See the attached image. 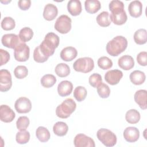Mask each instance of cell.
<instances>
[{
  "mask_svg": "<svg viewBox=\"0 0 147 147\" xmlns=\"http://www.w3.org/2000/svg\"><path fill=\"white\" fill-rule=\"evenodd\" d=\"M59 36L53 32H49L45 35L44 40L38 47L41 53L47 58H49L53 55L55 49L59 45Z\"/></svg>",
  "mask_w": 147,
  "mask_h": 147,
  "instance_id": "6da1fadb",
  "label": "cell"
},
{
  "mask_svg": "<svg viewBox=\"0 0 147 147\" xmlns=\"http://www.w3.org/2000/svg\"><path fill=\"white\" fill-rule=\"evenodd\" d=\"M127 47V39L122 36H117L107 42L106 48L110 55L117 56L124 52Z\"/></svg>",
  "mask_w": 147,
  "mask_h": 147,
  "instance_id": "7a4b0ae2",
  "label": "cell"
},
{
  "mask_svg": "<svg viewBox=\"0 0 147 147\" xmlns=\"http://www.w3.org/2000/svg\"><path fill=\"white\" fill-rule=\"evenodd\" d=\"M76 108L75 102L71 98H67L56 107V114L60 118H67L75 111Z\"/></svg>",
  "mask_w": 147,
  "mask_h": 147,
  "instance_id": "3957f363",
  "label": "cell"
},
{
  "mask_svg": "<svg viewBox=\"0 0 147 147\" xmlns=\"http://www.w3.org/2000/svg\"><path fill=\"white\" fill-rule=\"evenodd\" d=\"M96 137L98 139L107 147L114 146L117 141L116 135L107 129L102 128L99 129L96 133Z\"/></svg>",
  "mask_w": 147,
  "mask_h": 147,
  "instance_id": "277c9868",
  "label": "cell"
},
{
  "mask_svg": "<svg viewBox=\"0 0 147 147\" xmlns=\"http://www.w3.org/2000/svg\"><path fill=\"white\" fill-rule=\"evenodd\" d=\"M73 68L77 72L88 73L94 69V62L93 59L91 57H80L74 62Z\"/></svg>",
  "mask_w": 147,
  "mask_h": 147,
  "instance_id": "5b68a950",
  "label": "cell"
},
{
  "mask_svg": "<svg viewBox=\"0 0 147 147\" xmlns=\"http://www.w3.org/2000/svg\"><path fill=\"white\" fill-rule=\"evenodd\" d=\"M72 20L68 16L63 14L59 16L55 24V29L61 34H66L71 29Z\"/></svg>",
  "mask_w": 147,
  "mask_h": 147,
  "instance_id": "8992f818",
  "label": "cell"
},
{
  "mask_svg": "<svg viewBox=\"0 0 147 147\" xmlns=\"http://www.w3.org/2000/svg\"><path fill=\"white\" fill-rule=\"evenodd\" d=\"M14 50V56L17 61L24 62L29 59L30 48L25 42H21Z\"/></svg>",
  "mask_w": 147,
  "mask_h": 147,
  "instance_id": "52a82bcc",
  "label": "cell"
},
{
  "mask_svg": "<svg viewBox=\"0 0 147 147\" xmlns=\"http://www.w3.org/2000/svg\"><path fill=\"white\" fill-rule=\"evenodd\" d=\"M12 86L11 75L10 72L5 69L0 71V90L2 92L9 91Z\"/></svg>",
  "mask_w": 147,
  "mask_h": 147,
  "instance_id": "ba28073f",
  "label": "cell"
},
{
  "mask_svg": "<svg viewBox=\"0 0 147 147\" xmlns=\"http://www.w3.org/2000/svg\"><path fill=\"white\" fill-rule=\"evenodd\" d=\"M1 42L5 47L14 49L22 41L18 35L9 33L5 34L2 36Z\"/></svg>",
  "mask_w": 147,
  "mask_h": 147,
  "instance_id": "9c48e42d",
  "label": "cell"
},
{
  "mask_svg": "<svg viewBox=\"0 0 147 147\" xmlns=\"http://www.w3.org/2000/svg\"><path fill=\"white\" fill-rule=\"evenodd\" d=\"M14 107L18 113H28L32 109V103L28 98L20 97L16 100L14 103Z\"/></svg>",
  "mask_w": 147,
  "mask_h": 147,
  "instance_id": "30bf717a",
  "label": "cell"
},
{
  "mask_svg": "<svg viewBox=\"0 0 147 147\" xmlns=\"http://www.w3.org/2000/svg\"><path fill=\"white\" fill-rule=\"evenodd\" d=\"M74 145L76 147H95V144L94 140L84 134H77L74 140Z\"/></svg>",
  "mask_w": 147,
  "mask_h": 147,
  "instance_id": "8fae6325",
  "label": "cell"
},
{
  "mask_svg": "<svg viewBox=\"0 0 147 147\" xmlns=\"http://www.w3.org/2000/svg\"><path fill=\"white\" fill-rule=\"evenodd\" d=\"M123 76V73L119 69H112L107 71L105 75L106 82L110 85L117 84Z\"/></svg>",
  "mask_w": 147,
  "mask_h": 147,
  "instance_id": "7c38bea8",
  "label": "cell"
},
{
  "mask_svg": "<svg viewBox=\"0 0 147 147\" xmlns=\"http://www.w3.org/2000/svg\"><path fill=\"white\" fill-rule=\"evenodd\" d=\"M15 117V113L9 106L6 105H2L1 106L0 119L1 121L5 123H9L14 120Z\"/></svg>",
  "mask_w": 147,
  "mask_h": 147,
  "instance_id": "4fadbf2b",
  "label": "cell"
},
{
  "mask_svg": "<svg viewBox=\"0 0 147 147\" xmlns=\"http://www.w3.org/2000/svg\"><path fill=\"white\" fill-rule=\"evenodd\" d=\"M123 136L127 142H134L140 137V131L137 127L129 126L124 130Z\"/></svg>",
  "mask_w": 147,
  "mask_h": 147,
  "instance_id": "5bb4252c",
  "label": "cell"
},
{
  "mask_svg": "<svg viewBox=\"0 0 147 147\" xmlns=\"http://www.w3.org/2000/svg\"><path fill=\"white\" fill-rule=\"evenodd\" d=\"M57 14L58 9L55 5L48 3L45 6L43 11V17L45 20L52 21L57 17Z\"/></svg>",
  "mask_w": 147,
  "mask_h": 147,
  "instance_id": "9a60e30c",
  "label": "cell"
},
{
  "mask_svg": "<svg viewBox=\"0 0 147 147\" xmlns=\"http://www.w3.org/2000/svg\"><path fill=\"white\" fill-rule=\"evenodd\" d=\"M78 55L76 49L73 47H67L63 48L60 52L61 59L65 61H71L75 59Z\"/></svg>",
  "mask_w": 147,
  "mask_h": 147,
  "instance_id": "2e32d148",
  "label": "cell"
},
{
  "mask_svg": "<svg viewBox=\"0 0 147 147\" xmlns=\"http://www.w3.org/2000/svg\"><path fill=\"white\" fill-rule=\"evenodd\" d=\"M73 90L72 83L68 80L61 81L57 86V92L60 96L64 97L70 95Z\"/></svg>",
  "mask_w": 147,
  "mask_h": 147,
  "instance_id": "e0dca14e",
  "label": "cell"
},
{
  "mask_svg": "<svg viewBox=\"0 0 147 147\" xmlns=\"http://www.w3.org/2000/svg\"><path fill=\"white\" fill-rule=\"evenodd\" d=\"M130 15L134 18L140 17L142 13V5L140 1H131L128 6Z\"/></svg>",
  "mask_w": 147,
  "mask_h": 147,
  "instance_id": "ac0fdd59",
  "label": "cell"
},
{
  "mask_svg": "<svg viewBox=\"0 0 147 147\" xmlns=\"http://www.w3.org/2000/svg\"><path fill=\"white\" fill-rule=\"evenodd\" d=\"M118 66L125 71L131 69L134 66V61L133 58L130 55H123L119 57L118 61Z\"/></svg>",
  "mask_w": 147,
  "mask_h": 147,
  "instance_id": "d6986e66",
  "label": "cell"
},
{
  "mask_svg": "<svg viewBox=\"0 0 147 147\" xmlns=\"http://www.w3.org/2000/svg\"><path fill=\"white\" fill-rule=\"evenodd\" d=\"M146 97L147 91L145 90H138L134 94V100L142 110H145L147 108Z\"/></svg>",
  "mask_w": 147,
  "mask_h": 147,
  "instance_id": "ffe728a7",
  "label": "cell"
},
{
  "mask_svg": "<svg viewBox=\"0 0 147 147\" xmlns=\"http://www.w3.org/2000/svg\"><path fill=\"white\" fill-rule=\"evenodd\" d=\"M67 9L68 12L72 16L79 15L82 10V4L79 0H71L68 2Z\"/></svg>",
  "mask_w": 147,
  "mask_h": 147,
  "instance_id": "44dd1931",
  "label": "cell"
},
{
  "mask_svg": "<svg viewBox=\"0 0 147 147\" xmlns=\"http://www.w3.org/2000/svg\"><path fill=\"white\" fill-rule=\"evenodd\" d=\"M129 78L131 82L134 85H141L145 81L146 76L142 71L135 70L130 74Z\"/></svg>",
  "mask_w": 147,
  "mask_h": 147,
  "instance_id": "7402d4cb",
  "label": "cell"
},
{
  "mask_svg": "<svg viewBox=\"0 0 147 147\" xmlns=\"http://www.w3.org/2000/svg\"><path fill=\"white\" fill-rule=\"evenodd\" d=\"M84 7L87 13L94 14L100 10L101 4L98 0H86L84 2Z\"/></svg>",
  "mask_w": 147,
  "mask_h": 147,
  "instance_id": "603a6c76",
  "label": "cell"
},
{
  "mask_svg": "<svg viewBox=\"0 0 147 147\" xmlns=\"http://www.w3.org/2000/svg\"><path fill=\"white\" fill-rule=\"evenodd\" d=\"M109 10L111 11V14H117L125 11L123 3L118 0L111 1L109 3Z\"/></svg>",
  "mask_w": 147,
  "mask_h": 147,
  "instance_id": "cb8c5ba5",
  "label": "cell"
},
{
  "mask_svg": "<svg viewBox=\"0 0 147 147\" xmlns=\"http://www.w3.org/2000/svg\"><path fill=\"white\" fill-rule=\"evenodd\" d=\"M68 130V125L64 122H57L53 125V133L57 136L62 137L66 135Z\"/></svg>",
  "mask_w": 147,
  "mask_h": 147,
  "instance_id": "d4e9b609",
  "label": "cell"
},
{
  "mask_svg": "<svg viewBox=\"0 0 147 147\" xmlns=\"http://www.w3.org/2000/svg\"><path fill=\"white\" fill-rule=\"evenodd\" d=\"M140 114L136 109H130L128 110L125 114L126 121L130 124H136L140 119Z\"/></svg>",
  "mask_w": 147,
  "mask_h": 147,
  "instance_id": "484cf974",
  "label": "cell"
},
{
  "mask_svg": "<svg viewBox=\"0 0 147 147\" xmlns=\"http://www.w3.org/2000/svg\"><path fill=\"white\" fill-rule=\"evenodd\" d=\"M36 136L38 140L41 142H47L51 137L49 130L44 126H39L36 129Z\"/></svg>",
  "mask_w": 147,
  "mask_h": 147,
  "instance_id": "4316f807",
  "label": "cell"
},
{
  "mask_svg": "<svg viewBox=\"0 0 147 147\" xmlns=\"http://www.w3.org/2000/svg\"><path fill=\"white\" fill-rule=\"evenodd\" d=\"M133 37L137 44H145L147 41V32L145 29H138L135 32Z\"/></svg>",
  "mask_w": 147,
  "mask_h": 147,
  "instance_id": "83f0119b",
  "label": "cell"
},
{
  "mask_svg": "<svg viewBox=\"0 0 147 147\" xmlns=\"http://www.w3.org/2000/svg\"><path fill=\"white\" fill-rule=\"evenodd\" d=\"M96 20L98 24L102 27L109 26L111 24L109 13L106 11H102L96 17Z\"/></svg>",
  "mask_w": 147,
  "mask_h": 147,
  "instance_id": "f1b7e54d",
  "label": "cell"
},
{
  "mask_svg": "<svg viewBox=\"0 0 147 147\" xmlns=\"http://www.w3.org/2000/svg\"><path fill=\"white\" fill-rule=\"evenodd\" d=\"M55 72L56 75L60 78H64L68 76L70 74V68L65 63L58 64L55 69Z\"/></svg>",
  "mask_w": 147,
  "mask_h": 147,
  "instance_id": "f546056e",
  "label": "cell"
},
{
  "mask_svg": "<svg viewBox=\"0 0 147 147\" xmlns=\"http://www.w3.org/2000/svg\"><path fill=\"white\" fill-rule=\"evenodd\" d=\"M109 16L110 20L114 24L117 25H122L124 24L127 20V17L125 11L117 14H109Z\"/></svg>",
  "mask_w": 147,
  "mask_h": 147,
  "instance_id": "4dcf8cb0",
  "label": "cell"
},
{
  "mask_svg": "<svg viewBox=\"0 0 147 147\" xmlns=\"http://www.w3.org/2000/svg\"><path fill=\"white\" fill-rule=\"evenodd\" d=\"M18 36L22 42H26L32 38L33 36V32L31 28L29 27H24L20 30Z\"/></svg>",
  "mask_w": 147,
  "mask_h": 147,
  "instance_id": "1f68e13d",
  "label": "cell"
},
{
  "mask_svg": "<svg viewBox=\"0 0 147 147\" xmlns=\"http://www.w3.org/2000/svg\"><path fill=\"white\" fill-rule=\"evenodd\" d=\"M41 84L45 88L52 87L56 82V77L52 74H46L41 79Z\"/></svg>",
  "mask_w": 147,
  "mask_h": 147,
  "instance_id": "d6a6232c",
  "label": "cell"
},
{
  "mask_svg": "<svg viewBox=\"0 0 147 147\" xmlns=\"http://www.w3.org/2000/svg\"><path fill=\"white\" fill-rule=\"evenodd\" d=\"M87 91L83 86H78L74 91V96L78 102H82L84 100L87 96Z\"/></svg>",
  "mask_w": 147,
  "mask_h": 147,
  "instance_id": "836d02e7",
  "label": "cell"
},
{
  "mask_svg": "<svg viewBox=\"0 0 147 147\" xmlns=\"http://www.w3.org/2000/svg\"><path fill=\"white\" fill-rule=\"evenodd\" d=\"M16 140L20 144H25L28 142L30 140V133L26 130H22L17 133Z\"/></svg>",
  "mask_w": 147,
  "mask_h": 147,
  "instance_id": "e575fe53",
  "label": "cell"
},
{
  "mask_svg": "<svg viewBox=\"0 0 147 147\" xmlns=\"http://www.w3.org/2000/svg\"><path fill=\"white\" fill-rule=\"evenodd\" d=\"M97 64L98 67L103 70L110 69L113 66V61L110 59L106 56L99 57L98 60Z\"/></svg>",
  "mask_w": 147,
  "mask_h": 147,
  "instance_id": "d590c367",
  "label": "cell"
},
{
  "mask_svg": "<svg viewBox=\"0 0 147 147\" xmlns=\"http://www.w3.org/2000/svg\"><path fill=\"white\" fill-rule=\"evenodd\" d=\"M16 26L14 20L10 17H5L2 20L1 27L5 30H13Z\"/></svg>",
  "mask_w": 147,
  "mask_h": 147,
  "instance_id": "8d00e7d4",
  "label": "cell"
},
{
  "mask_svg": "<svg viewBox=\"0 0 147 147\" xmlns=\"http://www.w3.org/2000/svg\"><path fill=\"white\" fill-rule=\"evenodd\" d=\"M97 92L102 98H107L110 94V89L105 83H101L97 87Z\"/></svg>",
  "mask_w": 147,
  "mask_h": 147,
  "instance_id": "74e56055",
  "label": "cell"
},
{
  "mask_svg": "<svg viewBox=\"0 0 147 147\" xmlns=\"http://www.w3.org/2000/svg\"><path fill=\"white\" fill-rule=\"evenodd\" d=\"M30 123L29 119L26 116L20 117L16 121V126L18 130L20 131L26 130Z\"/></svg>",
  "mask_w": 147,
  "mask_h": 147,
  "instance_id": "f35d334b",
  "label": "cell"
},
{
  "mask_svg": "<svg viewBox=\"0 0 147 147\" xmlns=\"http://www.w3.org/2000/svg\"><path fill=\"white\" fill-rule=\"evenodd\" d=\"M14 74L16 78L22 79L25 78L28 74V70L24 65H18L14 70Z\"/></svg>",
  "mask_w": 147,
  "mask_h": 147,
  "instance_id": "ab89813d",
  "label": "cell"
},
{
  "mask_svg": "<svg viewBox=\"0 0 147 147\" xmlns=\"http://www.w3.org/2000/svg\"><path fill=\"white\" fill-rule=\"evenodd\" d=\"M88 82L94 88H97L98 86L102 83V76L100 74L97 73L92 74L90 75L88 79Z\"/></svg>",
  "mask_w": 147,
  "mask_h": 147,
  "instance_id": "60d3db41",
  "label": "cell"
},
{
  "mask_svg": "<svg viewBox=\"0 0 147 147\" xmlns=\"http://www.w3.org/2000/svg\"><path fill=\"white\" fill-rule=\"evenodd\" d=\"M137 61L140 65L146 66L147 65V52L145 51L140 52L137 56Z\"/></svg>",
  "mask_w": 147,
  "mask_h": 147,
  "instance_id": "b9f144b4",
  "label": "cell"
},
{
  "mask_svg": "<svg viewBox=\"0 0 147 147\" xmlns=\"http://www.w3.org/2000/svg\"><path fill=\"white\" fill-rule=\"evenodd\" d=\"M0 54H1L0 65L2 66L6 64L9 61L10 59V54L7 51L3 50V49H0Z\"/></svg>",
  "mask_w": 147,
  "mask_h": 147,
  "instance_id": "7bdbcfd3",
  "label": "cell"
},
{
  "mask_svg": "<svg viewBox=\"0 0 147 147\" xmlns=\"http://www.w3.org/2000/svg\"><path fill=\"white\" fill-rule=\"evenodd\" d=\"M31 5L30 0H20L18 2V6L22 10H27L29 9Z\"/></svg>",
  "mask_w": 147,
  "mask_h": 147,
  "instance_id": "ee69618b",
  "label": "cell"
}]
</instances>
